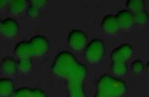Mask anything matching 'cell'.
<instances>
[{"instance_id": "6da1fadb", "label": "cell", "mask_w": 149, "mask_h": 97, "mask_svg": "<svg viewBox=\"0 0 149 97\" xmlns=\"http://www.w3.org/2000/svg\"><path fill=\"white\" fill-rule=\"evenodd\" d=\"M52 70L55 75L68 80L83 81L86 75L85 66L78 63L75 56L68 51L57 54L52 64Z\"/></svg>"}, {"instance_id": "7a4b0ae2", "label": "cell", "mask_w": 149, "mask_h": 97, "mask_svg": "<svg viewBox=\"0 0 149 97\" xmlns=\"http://www.w3.org/2000/svg\"><path fill=\"white\" fill-rule=\"evenodd\" d=\"M98 90L104 92L109 97H120L126 91L124 81L109 75H103L97 81Z\"/></svg>"}, {"instance_id": "3957f363", "label": "cell", "mask_w": 149, "mask_h": 97, "mask_svg": "<svg viewBox=\"0 0 149 97\" xmlns=\"http://www.w3.org/2000/svg\"><path fill=\"white\" fill-rule=\"evenodd\" d=\"M104 45L100 39H94L86 45L84 56L90 63H97L100 61L104 52Z\"/></svg>"}, {"instance_id": "277c9868", "label": "cell", "mask_w": 149, "mask_h": 97, "mask_svg": "<svg viewBox=\"0 0 149 97\" xmlns=\"http://www.w3.org/2000/svg\"><path fill=\"white\" fill-rule=\"evenodd\" d=\"M88 42L87 36L83 31L74 30L69 34L68 38V44L72 49L80 50L86 45Z\"/></svg>"}, {"instance_id": "5b68a950", "label": "cell", "mask_w": 149, "mask_h": 97, "mask_svg": "<svg viewBox=\"0 0 149 97\" xmlns=\"http://www.w3.org/2000/svg\"><path fill=\"white\" fill-rule=\"evenodd\" d=\"M29 42L32 49L33 56H42L47 51L49 47L48 40L41 35L33 37Z\"/></svg>"}, {"instance_id": "8992f818", "label": "cell", "mask_w": 149, "mask_h": 97, "mask_svg": "<svg viewBox=\"0 0 149 97\" xmlns=\"http://www.w3.org/2000/svg\"><path fill=\"white\" fill-rule=\"evenodd\" d=\"M133 53V49L129 44H122L113 50L111 57L113 61L126 62Z\"/></svg>"}, {"instance_id": "52a82bcc", "label": "cell", "mask_w": 149, "mask_h": 97, "mask_svg": "<svg viewBox=\"0 0 149 97\" xmlns=\"http://www.w3.org/2000/svg\"><path fill=\"white\" fill-rule=\"evenodd\" d=\"M19 27L17 22L13 18H8L2 22L1 33L4 36L8 38L14 37L18 32Z\"/></svg>"}, {"instance_id": "ba28073f", "label": "cell", "mask_w": 149, "mask_h": 97, "mask_svg": "<svg viewBox=\"0 0 149 97\" xmlns=\"http://www.w3.org/2000/svg\"><path fill=\"white\" fill-rule=\"evenodd\" d=\"M120 29H127L130 28L133 22V13L128 10L120 11L116 16Z\"/></svg>"}, {"instance_id": "9c48e42d", "label": "cell", "mask_w": 149, "mask_h": 97, "mask_svg": "<svg viewBox=\"0 0 149 97\" xmlns=\"http://www.w3.org/2000/svg\"><path fill=\"white\" fill-rule=\"evenodd\" d=\"M101 27L104 32L108 33H115L120 29L116 17L113 15L105 16L102 20Z\"/></svg>"}, {"instance_id": "30bf717a", "label": "cell", "mask_w": 149, "mask_h": 97, "mask_svg": "<svg viewBox=\"0 0 149 97\" xmlns=\"http://www.w3.org/2000/svg\"><path fill=\"white\" fill-rule=\"evenodd\" d=\"M15 53L19 59L30 58L33 56L32 49L29 41H21L15 46Z\"/></svg>"}, {"instance_id": "8fae6325", "label": "cell", "mask_w": 149, "mask_h": 97, "mask_svg": "<svg viewBox=\"0 0 149 97\" xmlns=\"http://www.w3.org/2000/svg\"><path fill=\"white\" fill-rule=\"evenodd\" d=\"M69 97H85L82 81L68 80Z\"/></svg>"}, {"instance_id": "7c38bea8", "label": "cell", "mask_w": 149, "mask_h": 97, "mask_svg": "<svg viewBox=\"0 0 149 97\" xmlns=\"http://www.w3.org/2000/svg\"><path fill=\"white\" fill-rule=\"evenodd\" d=\"M15 90L13 81L9 78L0 79V96L8 97L12 95Z\"/></svg>"}, {"instance_id": "4fadbf2b", "label": "cell", "mask_w": 149, "mask_h": 97, "mask_svg": "<svg viewBox=\"0 0 149 97\" xmlns=\"http://www.w3.org/2000/svg\"><path fill=\"white\" fill-rule=\"evenodd\" d=\"M0 68L6 75H12L17 69V62L12 57H5L1 61Z\"/></svg>"}, {"instance_id": "5bb4252c", "label": "cell", "mask_w": 149, "mask_h": 97, "mask_svg": "<svg viewBox=\"0 0 149 97\" xmlns=\"http://www.w3.org/2000/svg\"><path fill=\"white\" fill-rule=\"evenodd\" d=\"M27 8V3L25 0H13L8 4L9 11L13 15H18L23 13Z\"/></svg>"}, {"instance_id": "9a60e30c", "label": "cell", "mask_w": 149, "mask_h": 97, "mask_svg": "<svg viewBox=\"0 0 149 97\" xmlns=\"http://www.w3.org/2000/svg\"><path fill=\"white\" fill-rule=\"evenodd\" d=\"M111 69L116 75L122 76L127 71V65L125 62L113 61L111 65Z\"/></svg>"}, {"instance_id": "2e32d148", "label": "cell", "mask_w": 149, "mask_h": 97, "mask_svg": "<svg viewBox=\"0 0 149 97\" xmlns=\"http://www.w3.org/2000/svg\"><path fill=\"white\" fill-rule=\"evenodd\" d=\"M133 22L138 25H143L148 21V16L146 11L142 10L133 13Z\"/></svg>"}, {"instance_id": "e0dca14e", "label": "cell", "mask_w": 149, "mask_h": 97, "mask_svg": "<svg viewBox=\"0 0 149 97\" xmlns=\"http://www.w3.org/2000/svg\"><path fill=\"white\" fill-rule=\"evenodd\" d=\"M128 10L132 13L143 10V2L142 0H128L127 2Z\"/></svg>"}, {"instance_id": "ac0fdd59", "label": "cell", "mask_w": 149, "mask_h": 97, "mask_svg": "<svg viewBox=\"0 0 149 97\" xmlns=\"http://www.w3.org/2000/svg\"><path fill=\"white\" fill-rule=\"evenodd\" d=\"M32 61L30 58L19 59L17 62V69L22 73H27L32 69Z\"/></svg>"}, {"instance_id": "d6986e66", "label": "cell", "mask_w": 149, "mask_h": 97, "mask_svg": "<svg viewBox=\"0 0 149 97\" xmlns=\"http://www.w3.org/2000/svg\"><path fill=\"white\" fill-rule=\"evenodd\" d=\"M30 88L22 87L14 91L11 97H30Z\"/></svg>"}, {"instance_id": "ffe728a7", "label": "cell", "mask_w": 149, "mask_h": 97, "mask_svg": "<svg viewBox=\"0 0 149 97\" xmlns=\"http://www.w3.org/2000/svg\"><path fill=\"white\" fill-rule=\"evenodd\" d=\"M144 68L143 64L142 61L140 60H136L133 61V63L132 64V69L133 71L135 73H140L143 71Z\"/></svg>"}, {"instance_id": "44dd1931", "label": "cell", "mask_w": 149, "mask_h": 97, "mask_svg": "<svg viewBox=\"0 0 149 97\" xmlns=\"http://www.w3.org/2000/svg\"><path fill=\"white\" fill-rule=\"evenodd\" d=\"M27 14L30 18H36L39 15V9L30 5L27 8Z\"/></svg>"}, {"instance_id": "7402d4cb", "label": "cell", "mask_w": 149, "mask_h": 97, "mask_svg": "<svg viewBox=\"0 0 149 97\" xmlns=\"http://www.w3.org/2000/svg\"><path fill=\"white\" fill-rule=\"evenodd\" d=\"M30 97H46V95L40 89L33 88L30 89Z\"/></svg>"}, {"instance_id": "603a6c76", "label": "cell", "mask_w": 149, "mask_h": 97, "mask_svg": "<svg viewBox=\"0 0 149 97\" xmlns=\"http://www.w3.org/2000/svg\"><path fill=\"white\" fill-rule=\"evenodd\" d=\"M47 1H46V0H32V1H31V5L40 9V8L46 5Z\"/></svg>"}, {"instance_id": "cb8c5ba5", "label": "cell", "mask_w": 149, "mask_h": 97, "mask_svg": "<svg viewBox=\"0 0 149 97\" xmlns=\"http://www.w3.org/2000/svg\"><path fill=\"white\" fill-rule=\"evenodd\" d=\"M10 1L8 0H0V10L3 9L4 8L8 6Z\"/></svg>"}, {"instance_id": "d4e9b609", "label": "cell", "mask_w": 149, "mask_h": 97, "mask_svg": "<svg viewBox=\"0 0 149 97\" xmlns=\"http://www.w3.org/2000/svg\"><path fill=\"white\" fill-rule=\"evenodd\" d=\"M95 97H109V96H108L106 94H104V92L98 90L96 93Z\"/></svg>"}, {"instance_id": "484cf974", "label": "cell", "mask_w": 149, "mask_h": 97, "mask_svg": "<svg viewBox=\"0 0 149 97\" xmlns=\"http://www.w3.org/2000/svg\"><path fill=\"white\" fill-rule=\"evenodd\" d=\"M2 22H3V21L1 20V19H0V32H1V27H2Z\"/></svg>"}]
</instances>
